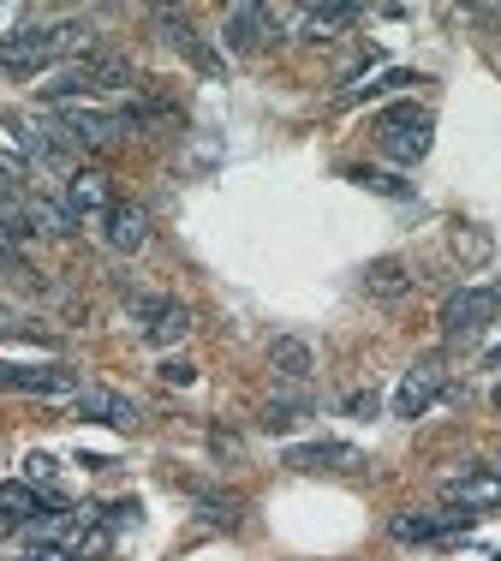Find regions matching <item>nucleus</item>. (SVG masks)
<instances>
[{
  "mask_svg": "<svg viewBox=\"0 0 501 561\" xmlns=\"http://www.w3.org/2000/svg\"><path fill=\"white\" fill-rule=\"evenodd\" d=\"M84 36L90 31L78 19H66V24H24V31L0 36V66H12V72H43L48 60L84 48Z\"/></svg>",
  "mask_w": 501,
  "mask_h": 561,
  "instance_id": "f257e3e1",
  "label": "nucleus"
},
{
  "mask_svg": "<svg viewBox=\"0 0 501 561\" xmlns=\"http://www.w3.org/2000/svg\"><path fill=\"white\" fill-rule=\"evenodd\" d=\"M430 108H418V102H394V108L376 114V144L388 162H424L430 156Z\"/></svg>",
  "mask_w": 501,
  "mask_h": 561,
  "instance_id": "f03ea898",
  "label": "nucleus"
},
{
  "mask_svg": "<svg viewBox=\"0 0 501 561\" xmlns=\"http://www.w3.org/2000/svg\"><path fill=\"white\" fill-rule=\"evenodd\" d=\"M501 317V280L496 287H459V293H447L442 299V335L447 341H466V335H478L483 323H496Z\"/></svg>",
  "mask_w": 501,
  "mask_h": 561,
  "instance_id": "7ed1b4c3",
  "label": "nucleus"
},
{
  "mask_svg": "<svg viewBox=\"0 0 501 561\" xmlns=\"http://www.w3.org/2000/svg\"><path fill=\"white\" fill-rule=\"evenodd\" d=\"M478 526V514L466 507H430V514H394V538L400 543H436V538H459V531Z\"/></svg>",
  "mask_w": 501,
  "mask_h": 561,
  "instance_id": "20e7f679",
  "label": "nucleus"
},
{
  "mask_svg": "<svg viewBox=\"0 0 501 561\" xmlns=\"http://www.w3.org/2000/svg\"><path fill=\"white\" fill-rule=\"evenodd\" d=\"M442 394H447V370L436 358H424V365H412L400 377V389H394V419H424Z\"/></svg>",
  "mask_w": 501,
  "mask_h": 561,
  "instance_id": "39448f33",
  "label": "nucleus"
},
{
  "mask_svg": "<svg viewBox=\"0 0 501 561\" xmlns=\"http://www.w3.org/2000/svg\"><path fill=\"white\" fill-rule=\"evenodd\" d=\"M447 507H466V514H490V507H501V472L496 466H466V472H454L442 484Z\"/></svg>",
  "mask_w": 501,
  "mask_h": 561,
  "instance_id": "423d86ee",
  "label": "nucleus"
},
{
  "mask_svg": "<svg viewBox=\"0 0 501 561\" xmlns=\"http://www.w3.org/2000/svg\"><path fill=\"white\" fill-rule=\"evenodd\" d=\"M7 394H78V370L66 365H0Z\"/></svg>",
  "mask_w": 501,
  "mask_h": 561,
  "instance_id": "0eeeda50",
  "label": "nucleus"
},
{
  "mask_svg": "<svg viewBox=\"0 0 501 561\" xmlns=\"http://www.w3.org/2000/svg\"><path fill=\"white\" fill-rule=\"evenodd\" d=\"M131 311L143 317V335L155 346H174V341L191 335V311L179 299H131Z\"/></svg>",
  "mask_w": 501,
  "mask_h": 561,
  "instance_id": "6e6552de",
  "label": "nucleus"
},
{
  "mask_svg": "<svg viewBox=\"0 0 501 561\" xmlns=\"http://www.w3.org/2000/svg\"><path fill=\"white\" fill-rule=\"evenodd\" d=\"M78 419H90V424H108V431H131V424L143 419L138 412V400L131 394H114V389H78Z\"/></svg>",
  "mask_w": 501,
  "mask_h": 561,
  "instance_id": "1a4fd4ad",
  "label": "nucleus"
},
{
  "mask_svg": "<svg viewBox=\"0 0 501 561\" xmlns=\"http://www.w3.org/2000/svg\"><path fill=\"white\" fill-rule=\"evenodd\" d=\"M281 466H293V472H352V466H364V454L352 443H299L281 454Z\"/></svg>",
  "mask_w": 501,
  "mask_h": 561,
  "instance_id": "9d476101",
  "label": "nucleus"
},
{
  "mask_svg": "<svg viewBox=\"0 0 501 561\" xmlns=\"http://www.w3.org/2000/svg\"><path fill=\"white\" fill-rule=\"evenodd\" d=\"M281 24V12L275 7H233L228 24H221V43L233 48V55H250V48H263V36Z\"/></svg>",
  "mask_w": 501,
  "mask_h": 561,
  "instance_id": "9b49d317",
  "label": "nucleus"
},
{
  "mask_svg": "<svg viewBox=\"0 0 501 561\" xmlns=\"http://www.w3.org/2000/svg\"><path fill=\"white\" fill-rule=\"evenodd\" d=\"M43 514H66V502L36 484H0V526H31Z\"/></svg>",
  "mask_w": 501,
  "mask_h": 561,
  "instance_id": "f8f14e48",
  "label": "nucleus"
},
{
  "mask_svg": "<svg viewBox=\"0 0 501 561\" xmlns=\"http://www.w3.org/2000/svg\"><path fill=\"white\" fill-rule=\"evenodd\" d=\"M60 126L72 144H108L120 131V114H102V108H84V102H66L60 108Z\"/></svg>",
  "mask_w": 501,
  "mask_h": 561,
  "instance_id": "ddd939ff",
  "label": "nucleus"
},
{
  "mask_svg": "<svg viewBox=\"0 0 501 561\" xmlns=\"http://www.w3.org/2000/svg\"><path fill=\"white\" fill-rule=\"evenodd\" d=\"M155 24H162V31H167V43H174L179 55H186V60L197 66V72H203V78H221V55H209V48L197 43V31H191L186 19H179V12H155Z\"/></svg>",
  "mask_w": 501,
  "mask_h": 561,
  "instance_id": "4468645a",
  "label": "nucleus"
},
{
  "mask_svg": "<svg viewBox=\"0 0 501 561\" xmlns=\"http://www.w3.org/2000/svg\"><path fill=\"white\" fill-rule=\"evenodd\" d=\"M364 293L382 299V305L406 299V293H412V263H406V257H376L371 270H364Z\"/></svg>",
  "mask_w": 501,
  "mask_h": 561,
  "instance_id": "2eb2a0df",
  "label": "nucleus"
},
{
  "mask_svg": "<svg viewBox=\"0 0 501 561\" xmlns=\"http://www.w3.org/2000/svg\"><path fill=\"white\" fill-rule=\"evenodd\" d=\"M102 221H108V245L114 251H143L150 245V216H143L138 204H114Z\"/></svg>",
  "mask_w": 501,
  "mask_h": 561,
  "instance_id": "dca6fc26",
  "label": "nucleus"
},
{
  "mask_svg": "<svg viewBox=\"0 0 501 561\" xmlns=\"http://www.w3.org/2000/svg\"><path fill=\"white\" fill-rule=\"evenodd\" d=\"M66 209H72V216H90V209H102V216H108L114 209V192H108V173H72V180H66Z\"/></svg>",
  "mask_w": 501,
  "mask_h": 561,
  "instance_id": "f3484780",
  "label": "nucleus"
},
{
  "mask_svg": "<svg viewBox=\"0 0 501 561\" xmlns=\"http://www.w3.org/2000/svg\"><path fill=\"white\" fill-rule=\"evenodd\" d=\"M352 19H359V7H299L293 12V24H299V36H305V43H328V36L347 31Z\"/></svg>",
  "mask_w": 501,
  "mask_h": 561,
  "instance_id": "a211bd4d",
  "label": "nucleus"
},
{
  "mask_svg": "<svg viewBox=\"0 0 501 561\" xmlns=\"http://www.w3.org/2000/svg\"><path fill=\"white\" fill-rule=\"evenodd\" d=\"M269 365H275V377H287V382H311L316 353L299 335H281V341H269Z\"/></svg>",
  "mask_w": 501,
  "mask_h": 561,
  "instance_id": "6ab92c4d",
  "label": "nucleus"
},
{
  "mask_svg": "<svg viewBox=\"0 0 501 561\" xmlns=\"http://www.w3.org/2000/svg\"><path fill=\"white\" fill-rule=\"evenodd\" d=\"M78 66H84V78H90V96H96V90H131V60L126 55H90Z\"/></svg>",
  "mask_w": 501,
  "mask_h": 561,
  "instance_id": "aec40b11",
  "label": "nucleus"
},
{
  "mask_svg": "<svg viewBox=\"0 0 501 561\" xmlns=\"http://www.w3.org/2000/svg\"><path fill=\"white\" fill-rule=\"evenodd\" d=\"M12 126H19V144L24 150L36 156V162H66V138H55V126H43V119H12Z\"/></svg>",
  "mask_w": 501,
  "mask_h": 561,
  "instance_id": "412c9836",
  "label": "nucleus"
},
{
  "mask_svg": "<svg viewBox=\"0 0 501 561\" xmlns=\"http://www.w3.org/2000/svg\"><path fill=\"white\" fill-rule=\"evenodd\" d=\"M24 221H36V233H72V227H78L72 209L43 204V197H31V204H24Z\"/></svg>",
  "mask_w": 501,
  "mask_h": 561,
  "instance_id": "4be33fe9",
  "label": "nucleus"
},
{
  "mask_svg": "<svg viewBox=\"0 0 501 561\" xmlns=\"http://www.w3.org/2000/svg\"><path fill=\"white\" fill-rule=\"evenodd\" d=\"M240 496H215V490H197V514H203V526H240Z\"/></svg>",
  "mask_w": 501,
  "mask_h": 561,
  "instance_id": "5701e85b",
  "label": "nucleus"
},
{
  "mask_svg": "<svg viewBox=\"0 0 501 561\" xmlns=\"http://www.w3.org/2000/svg\"><path fill=\"white\" fill-rule=\"evenodd\" d=\"M305 412H311L305 394H299V400H269V412H263V431H269V436H287L299 419H305Z\"/></svg>",
  "mask_w": 501,
  "mask_h": 561,
  "instance_id": "b1692460",
  "label": "nucleus"
},
{
  "mask_svg": "<svg viewBox=\"0 0 501 561\" xmlns=\"http://www.w3.org/2000/svg\"><path fill=\"white\" fill-rule=\"evenodd\" d=\"M406 84H418V72H406V66H388V72H382L376 84H359V90H347L340 102H371V96H388V90H406Z\"/></svg>",
  "mask_w": 501,
  "mask_h": 561,
  "instance_id": "393cba45",
  "label": "nucleus"
},
{
  "mask_svg": "<svg viewBox=\"0 0 501 561\" xmlns=\"http://www.w3.org/2000/svg\"><path fill=\"white\" fill-rule=\"evenodd\" d=\"M352 180H359V185H371V192H382V197H412V185H406V180H394V173H371V168H352Z\"/></svg>",
  "mask_w": 501,
  "mask_h": 561,
  "instance_id": "a878e982",
  "label": "nucleus"
},
{
  "mask_svg": "<svg viewBox=\"0 0 501 561\" xmlns=\"http://www.w3.org/2000/svg\"><path fill=\"white\" fill-rule=\"evenodd\" d=\"M155 377H162L167 389H191V382H197V365H191V358H162V365H155Z\"/></svg>",
  "mask_w": 501,
  "mask_h": 561,
  "instance_id": "bb28decb",
  "label": "nucleus"
},
{
  "mask_svg": "<svg viewBox=\"0 0 501 561\" xmlns=\"http://www.w3.org/2000/svg\"><path fill=\"white\" fill-rule=\"evenodd\" d=\"M454 251H459V257H471V263H483V257H490V233H459Z\"/></svg>",
  "mask_w": 501,
  "mask_h": 561,
  "instance_id": "cd10ccee",
  "label": "nucleus"
},
{
  "mask_svg": "<svg viewBox=\"0 0 501 561\" xmlns=\"http://www.w3.org/2000/svg\"><path fill=\"white\" fill-rule=\"evenodd\" d=\"M55 472H60V466L48 460V454H31V460H24V484H48Z\"/></svg>",
  "mask_w": 501,
  "mask_h": 561,
  "instance_id": "c85d7f7f",
  "label": "nucleus"
},
{
  "mask_svg": "<svg viewBox=\"0 0 501 561\" xmlns=\"http://www.w3.org/2000/svg\"><path fill=\"white\" fill-rule=\"evenodd\" d=\"M209 448H215L221 460H240V454H245V448H240V436H228V431H215V436H209Z\"/></svg>",
  "mask_w": 501,
  "mask_h": 561,
  "instance_id": "c756f323",
  "label": "nucleus"
},
{
  "mask_svg": "<svg viewBox=\"0 0 501 561\" xmlns=\"http://www.w3.org/2000/svg\"><path fill=\"white\" fill-rule=\"evenodd\" d=\"M347 412H352V419H371V412H376V394H371V389H364V394H347Z\"/></svg>",
  "mask_w": 501,
  "mask_h": 561,
  "instance_id": "7c9ffc66",
  "label": "nucleus"
},
{
  "mask_svg": "<svg viewBox=\"0 0 501 561\" xmlns=\"http://www.w3.org/2000/svg\"><path fill=\"white\" fill-rule=\"evenodd\" d=\"M0 335H19V317H12L7 305H0Z\"/></svg>",
  "mask_w": 501,
  "mask_h": 561,
  "instance_id": "2f4dec72",
  "label": "nucleus"
},
{
  "mask_svg": "<svg viewBox=\"0 0 501 561\" xmlns=\"http://www.w3.org/2000/svg\"><path fill=\"white\" fill-rule=\"evenodd\" d=\"M490 365H501V346H490Z\"/></svg>",
  "mask_w": 501,
  "mask_h": 561,
  "instance_id": "473e14b6",
  "label": "nucleus"
},
{
  "mask_svg": "<svg viewBox=\"0 0 501 561\" xmlns=\"http://www.w3.org/2000/svg\"><path fill=\"white\" fill-rule=\"evenodd\" d=\"M490 400H496V412H501V389H496V394H490Z\"/></svg>",
  "mask_w": 501,
  "mask_h": 561,
  "instance_id": "72a5a7b5",
  "label": "nucleus"
},
{
  "mask_svg": "<svg viewBox=\"0 0 501 561\" xmlns=\"http://www.w3.org/2000/svg\"><path fill=\"white\" fill-rule=\"evenodd\" d=\"M0 263H7V257H0Z\"/></svg>",
  "mask_w": 501,
  "mask_h": 561,
  "instance_id": "f704fd0d",
  "label": "nucleus"
}]
</instances>
